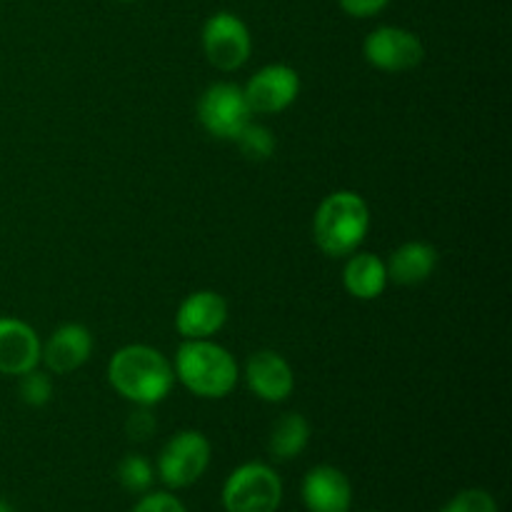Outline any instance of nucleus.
<instances>
[{"instance_id":"obj_9","label":"nucleus","mask_w":512,"mask_h":512,"mask_svg":"<svg viewBox=\"0 0 512 512\" xmlns=\"http://www.w3.org/2000/svg\"><path fill=\"white\" fill-rule=\"evenodd\" d=\"M245 100L250 110L258 115H275L283 113L285 108L298 100L300 95V75L290 65L275 63L260 68L248 85L243 88Z\"/></svg>"},{"instance_id":"obj_1","label":"nucleus","mask_w":512,"mask_h":512,"mask_svg":"<svg viewBox=\"0 0 512 512\" xmlns=\"http://www.w3.org/2000/svg\"><path fill=\"white\" fill-rule=\"evenodd\" d=\"M108 380L120 398L153 408L170 395L175 373L160 350L150 345H125L110 358Z\"/></svg>"},{"instance_id":"obj_4","label":"nucleus","mask_w":512,"mask_h":512,"mask_svg":"<svg viewBox=\"0 0 512 512\" xmlns=\"http://www.w3.org/2000/svg\"><path fill=\"white\" fill-rule=\"evenodd\" d=\"M280 500H283V483L278 473L263 463L240 465L225 480V512H275Z\"/></svg>"},{"instance_id":"obj_5","label":"nucleus","mask_w":512,"mask_h":512,"mask_svg":"<svg viewBox=\"0 0 512 512\" xmlns=\"http://www.w3.org/2000/svg\"><path fill=\"white\" fill-rule=\"evenodd\" d=\"M210 465V443L198 430L173 435L160 450L158 473L168 488H188L198 483Z\"/></svg>"},{"instance_id":"obj_24","label":"nucleus","mask_w":512,"mask_h":512,"mask_svg":"<svg viewBox=\"0 0 512 512\" xmlns=\"http://www.w3.org/2000/svg\"><path fill=\"white\" fill-rule=\"evenodd\" d=\"M338 3L353 18H370V15L380 13L390 0H338Z\"/></svg>"},{"instance_id":"obj_26","label":"nucleus","mask_w":512,"mask_h":512,"mask_svg":"<svg viewBox=\"0 0 512 512\" xmlns=\"http://www.w3.org/2000/svg\"><path fill=\"white\" fill-rule=\"evenodd\" d=\"M123 3H130V0H123Z\"/></svg>"},{"instance_id":"obj_12","label":"nucleus","mask_w":512,"mask_h":512,"mask_svg":"<svg viewBox=\"0 0 512 512\" xmlns=\"http://www.w3.org/2000/svg\"><path fill=\"white\" fill-rule=\"evenodd\" d=\"M90 353H93V335L85 325L68 323L60 325L48 343L40 350V363L55 375H68L75 373L88 363Z\"/></svg>"},{"instance_id":"obj_8","label":"nucleus","mask_w":512,"mask_h":512,"mask_svg":"<svg viewBox=\"0 0 512 512\" xmlns=\"http://www.w3.org/2000/svg\"><path fill=\"white\" fill-rule=\"evenodd\" d=\"M363 55L373 68L385 73H405L423 63L425 48L413 30L383 25L365 38Z\"/></svg>"},{"instance_id":"obj_22","label":"nucleus","mask_w":512,"mask_h":512,"mask_svg":"<svg viewBox=\"0 0 512 512\" xmlns=\"http://www.w3.org/2000/svg\"><path fill=\"white\" fill-rule=\"evenodd\" d=\"M125 430H128V435L133 440H148L150 435L155 433L153 413H150L148 408H143V405H138V410L130 413L128 423H125Z\"/></svg>"},{"instance_id":"obj_10","label":"nucleus","mask_w":512,"mask_h":512,"mask_svg":"<svg viewBox=\"0 0 512 512\" xmlns=\"http://www.w3.org/2000/svg\"><path fill=\"white\" fill-rule=\"evenodd\" d=\"M228 323V303L215 290H198L180 303L175 330L185 340H210Z\"/></svg>"},{"instance_id":"obj_13","label":"nucleus","mask_w":512,"mask_h":512,"mask_svg":"<svg viewBox=\"0 0 512 512\" xmlns=\"http://www.w3.org/2000/svg\"><path fill=\"white\" fill-rule=\"evenodd\" d=\"M38 333L18 318H0V375H25L40 363Z\"/></svg>"},{"instance_id":"obj_11","label":"nucleus","mask_w":512,"mask_h":512,"mask_svg":"<svg viewBox=\"0 0 512 512\" xmlns=\"http://www.w3.org/2000/svg\"><path fill=\"white\" fill-rule=\"evenodd\" d=\"M245 383L263 403H283L293 395L295 375L283 355L275 350H258L245 363Z\"/></svg>"},{"instance_id":"obj_23","label":"nucleus","mask_w":512,"mask_h":512,"mask_svg":"<svg viewBox=\"0 0 512 512\" xmlns=\"http://www.w3.org/2000/svg\"><path fill=\"white\" fill-rule=\"evenodd\" d=\"M133 512H185L183 503L170 493H153L145 495Z\"/></svg>"},{"instance_id":"obj_18","label":"nucleus","mask_w":512,"mask_h":512,"mask_svg":"<svg viewBox=\"0 0 512 512\" xmlns=\"http://www.w3.org/2000/svg\"><path fill=\"white\" fill-rule=\"evenodd\" d=\"M238 143L240 153L245 155L248 160H268L270 155L275 153V138L265 125L258 123H248L243 130H240L238 138L233 140Z\"/></svg>"},{"instance_id":"obj_19","label":"nucleus","mask_w":512,"mask_h":512,"mask_svg":"<svg viewBox=\"0 0 512 512\" xmlns=\"http://www.w3.org/2000/svg\"><path fill=\"white\" fill-rule=\"evenodd\" d=\"M118 480L130 493H145L153 483V468L143 455H125L118 465Z\"/></svg>"},{"instance_id":"obj_7","label":"nucleus","mask_w":512,"mask_h":512,"mask_svg":"<svg viewBox=\"0 0 512 512\" xmlns=\"http://www.w3.org/2000/svg\"><path fill=\"white\" fill-rule=\"evenodd\" d=\"M248 100L243 88L233 83H215L200 95L198 118L200 125L218 140H235L240 130L250 123Z\"/></svg>"},{"instance_id":"obj_6","label":"nucleus","mask_w":512,"mask_h":512,"mask_svg":"<svg viewBox=\"0 0 512 512\" xmlns=\"http://www.w3.org/2000/svg\"><path fill=\"white\" fill-rule=\"evenodd\" d=\"M203 50L208 63L223 73L243 68L253 50L248 25L238 15L225 13V10L210 15L203 28Z\"/></svg>"},{"instance_id":"obj_3","label":"nucleus","mask_w":512,"mask_h":512,"mask_svg":"<svg viewBox=\"0 0 512 512\" xmlns=\"http://www.w3.org/2000/svg\"><path fill=\"white\" fill-rule=\"evenodd\" d=\"M173 373L190 393L205 400L230 395L240 378L233 355L213 340H185L175 355Z\"/></svg>"},{"instance_id":"obj_14","label":"nucleus","mask_w":512,"mask_h":512,"mask_svg":"<svg viewBox=\"0 0 512 512\" xmlns=\"http://www.w3.org/2000/svg\"><path fill=\"white\" fill-rule=\"evenodd\" d=\"M303 500L310 512H348L353 503V485L343 470L318 465L305 475Z\"/></svg>"},{"instance_id":"obj_15","label":"nucleus","mask_w":512,"mask_h":512,"mask_svg":"<svg viewBox=\"0 0 512 512\" xmlns=\"http://www.w3.org/2000/svg\"><path fill=\"white\" fill-rule=\"evenodd\" d=\"M438 268V250L420 240L403 243L385 263L388 280L398 285H420Z\"/></svg>"},{"instance_id":"obj_21","label":"nucleus","mask_w":512,"mask_h":512,"mask_svg":"<svg viewBox=\"0 0 512 512\" xmlns=\"http://www.w3.org/2000/svg\"><path fill=\"white\" fill-rule=\"evenodd\" d=\"M443 512H498V505H495V498L485 490H463V493L455 495L448 505H445Z\"/></svg>"},{"instance_id":"obj_20","label":"nucleus","mask_w":512,"mask_h":512,"mask_svg":"<svg viewBox=\"0 0 512 512\" xmlns=\"http://www.w3.org/2000/svg\"><path fill=\"white\" fill-rule=\"evenodd\" d=\"M53 398V383L45 373H40L38 368L28 370L25 375H20V400L30 408H43Z\"/></svg>"},{"instance_id":"obj_17","label":"nucleus","mask_w":512,"mask_h":512,"mask_svg":"<svg viewBox=\"0 0 512 512\" xmlns=\"http://www.w3.org/2000/svg\"><path fill=\"white\" fill-rule=\"evenodd\" d=\"M310 423L300 413H285L270 430V453L278 460H293L308 448Z\"/></svg>"},{"instance_id":"obj_16","label":"nucleus","mask_w":512,"mask_h":512,"mask_svg":"<svg viewBox=\"0 0 512 512\" xmlns=\"http://www.w3.org/2000/svg\"><path fill=\"white\" fill-rule=\"evenodd\" d=\"M388 270L375 253H353L343 270V288L358 300H375L388 288Z\"/></svg>"},{"instance_id":"obj_25","label":"nucleus","mask_w":512,"mask_h":512,"mask_svg":"<svg viewBox=\"0 0 512 512\" xmlns=\"http://www.w3.org/2000/svg\"><path fill=\"white\" fill-rule=\"evenodd\" d=\"M0 512H13V510H10V508H8V505H5V503H3V500H0Z\"/></svg>"},{"instance_id":"obj_2","label":"nucleus","mask_w":512,"mask_h":512,"mask_svg":"<svg viewBox=\"0 0 512 512\" xmlns=\"http://www.w3.org/2000/svg\"><path fill=\"white\" fill-rule=\"evenodd\" d=\"M370 230V208L363 195L335 190L318 205L313 218V238L328 258H348Z\"/></svg>"}]
</instances>
